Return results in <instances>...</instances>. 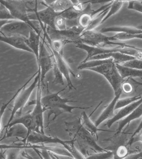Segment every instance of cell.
<instances>
[{
	"instance_id": "cell-1",
	"label": "cell",
	"mask_w": 142,
	"mask_h": 159,
	"mask_svg": "<svg viewBox=\"0 0 142 159\" xmlns=\"http://www.w3.org/2000/svg\"><path fill=\"white\" fill-rule=\"evenodd\" d=\"M65 131L72 137L75 142H77L81 150L80 152L85 159L90 154L89 150L95 153L107 151L99 146L95 138L84 127L81 122V116L74 121H65Z\"/></svg>"
},
{
	"instance_id": "cell-2",
	"label": "cell",
	"mask_w": 142,
	"mask_h": 159,
	"mask_svg": "<svg viewBox=\"0 0 142 159\" xmlns=\"http://www.w3.org/2000/svg\"><path fill=\"white\" fill-rule=\"evenodd\" d=\"M66 86L58 92L48 94L46 96L42 98L41 102L45 111L49 110L48 114V124L51 116H53L51 121H54L60 115L65 113H72V111L75 109H89L91 107H81L79 106H73L68 105L69 102H76L77 101L70 100L73 97L68 98H63L59 95L60 92L65 90Z\"/></svg>"
},
{
	"instance_id": "cell-3",
	"label": "cell",
	"mask_w": 142,
	"mask_h": 159,
	"mask_svg": "<svg viewBox=\"0 0 142 159\" xmlns=\"http://www.w3.org/2000/svg\"><path fill=\"white\" fill-rule=\"evenodd\" d=\"M21 141L22 143L31 144H56L61 145L72 155L74 158L85 159L81 152L75 147V141L73 139L69 141L63 140L56 136H47L45 134L32 131Z\"/></svg>"
},
{
	"instance_id": "cell-4",
	"label": "cell",
	"mask_w": 142,
	"mask_h": 159,
	"mask_svg": "<svg viewBox=\"0 0 142 159\" xmlns=\"http://www.w3.org/2000/svg\"><path fill=\"white\" fill-rule=\"evenodd\" d=\"M89 70L96 72L104 76L112 88L114 95L122 93L121 86L125 81L119 74L116 63L112 58L106 59L105 62L100 66L89 69Z\"/></svg>"
},
{
	"instance_id": "cell-5",
	"label": "cell",
	"mask_w": 142,
	"mask_h": 159,
	"mask_svg": "<svg viewBox=\"0 0 142 159\" xmlns=\"http://www.w3.org/2000/svg\"><path fill=\"white\" fill-rule=\"evenodd\" d=\"M0 4L7 9L15 20L23 21L27 23L35 32L41 34L39 29L29 18V9L26 0H0Z\"/></svg>"
},
{
	"instance_id": "cell-6",
	"label": "cell",
	"mask_w": 142,
	"mask_h": 159,
	"mask_svg": "<svg viewBox=\"0 0 142 159\" xmlns=\"http://www.w3.org/2000/svg\"><path fill=\"white\" fill-rule=\"evenodd\" d=\"M37 71L38 72L35 77L33 83L27 88L26 86L24 87L15 98L14 103L9 119L7 124L5 125L3 129H4L13 120L15 115L17 114L19 116H20L22 114V111L26 107V105L28 102L34 90L37 87L39 80L41 79V70L38 69Z\"/></svg>"
},
{
	"instance_id": "cell-7",
	"label": "cell",
	"mask_w": 142,
	"mask_h": 159,
	"mask_svg": "<svg viewBox=\"0 0 142 159\" xmlns=\"http://www.w3.org/2000/svg\"><path fill=\"white\" fill-rule=\"evenodd\" d=\"M85 30L79 26H74L65 30H58L47 27L46 31L51 40H61L66 44H75L81 43V33Z\"/></svg>"
},
{
	"instance_id": "cell-8",
	"label": "cell",
	"mask_w": 142,
	"mask_h": 159,
	"mask_svg": "<svg viewBox=\"0 0 142 159\" xmlns=\"http://www.w3.org/2000/svg\"><path fill=\"white\" fill-rule=\"evenodd\" d=\"M75 46L77 48L84 50L87 53L86 58L81 63H84L90 61L94 56L103 54L110 53V52H120L123 53L132 55L135 56V57H137L139 53V51L134 49L125 47L106 48L105 47H95V46H90L82 43L76 44L75 45Z\"/></svg>"
},
{
	"instance_id": "cell-9",
	"label": "cell",
	"mask_w": 142,
	"mask_h": 159,
	"mask_svg": "<svg viewBox=\"0 0 142 159\" xmlns=\"http://www.w3.org/2000/svg\"><path fill=\"white\" fill-rule=\"evenodd\" d=\"M41 11H37V5L35 9H29V18L31 21H41L47 27L55 29V22L56 17L61 12H56L50 6Z\"/></svg>"
},
{
	"instance_id": "cell-10",
	"label": "cell",
	"mask_w": 142,
	"mask_h": 159,
	"mask_svg": "<svg viewBox=\"0 0 142 159\" xmlns=\"http://www.w3.org/2000/svg\"><path fill=\"white\" fill-rule=\"evenodd\" d=\"M81 43L95 46L104 47L106 45H115V42L100 32L95 30H85L81 33Z\"/></svg>"
},
{
	"instance_id": "cell-11",
	"label": "cell",
	"mask_w": 142,
	"mask_h": 159,
	"mask_svg": "<svg viewBox=\"0 0 142 159\" xmlns=\"http://www.w3.org/2000/svg\"><path fill=\"white\" fill-rule=\"evenodd\" d=\"M39 69L41 70V84H44V81L46 75L51 69H52L53 60L52 54L47 50V48L45 43V39L41 41L40 46L39 54L37 61Z\"/></svg>"
},
{
	"instance_id": "cell-12",
	"label": "cell",
	"mask_w": 142,
	"mask_h": 159,
	"mask_svg": "<svg viewBox=\"0 0 142 159\" xmlns=\"http://www.w3.org/2000/svg\"><path fill=\"white\" fill-rule=\"evenodd\" d=\"M41 84L40 79L37 84L36 99L33 102V104L35 105V107L32 112H31V114L36 126L37 132L45 134L43 113L46 111L43 108L41 102L42 97Z\"/></svg>"
},
{
	"instance_id": "cell-13",
	"label": "cell",
	"mask_w": 142,
	"mask_h": 159,
	"mask_svg": "<svg viewBox=\"0 0 142 159\" xmlns=\"http://www.w3.org/2000/svg\"><path fill=\"white\" fill-rule=\"evenodd\" d=\"M45 43L48 48L50 50V52L53 56L55 61L57 64L59 69L60 70L61 73L62 74L64 77H65L67 83V87L69 88V91L75 89L76 90L75 86L73 84L72 81L71 79L70 75H71L74 77H76L75 72L69 66L68 64L67 63L66 60L64 58L63 55L59 53L57 51H55L52 48L50 47L47 44V42L45 41Z\"/></svg>"
},
{
	"instance_id": "cell-14",
	"label": "cell",
	"mask_w": 142,
	"mask_h": 159,
	"mask_svg": "<svg viewBox=\"0 0 142 159\" xmlns=\"http://www.w3.org/2000/svg\"><path fill=\"white\" fill-rule=\"evenodd\" d=\"M32 30L27 23L18 20H12L6 24L0 32L7 35H19L27 38Z\"/></svg>"
},
{
	"instance_id": "cell-15",
	"label": "cell",
	"mask_w": 142,
	"mask_h": 159,
	"mask_svg": "<svg viewBox=\"0 0 142 159\" xmlns=\"http://www.w3.org/2000/svg\"><path fill=\"white\" fill-rule=\"evenodd\" d=\"M26 37L19 35H7L0 32V41L5 43L15 48L32 53L25 42Z\"/></svg>"
},
{
	"instance_id": "cell-16",
	"label": "cell",
	"mask_w": 142,
	"mask_h": 159,
	"mask_svg": "<svg viewBox=\"0 0 142 159\" xmlns=\"http://www.w3.org/2000/svg\"><path fill=\"white\" fill-rule=\"evenodd\" d=\"M16 125H21L26 128L27 130V136L31 131H37L36 125L31 116V112H27L22 116L20 115L17 118L15 119H13L4 129L6 131L7 129Z\"/></svg>"
},
{
	"instance_id": "cell-17",
	"label": "cell",
	"mask_w": 142,
	"mask_h": 159,
	"mask_svg": "<svg viewBox=\"0 0 142 159\" xmlns=\"http://www.w3.org/2000/svg\"><path fill=\"white\" fill-rule=\"evenodd\" d=\"M141 102L142 98L129 106L120 109V111L116 114L114 115L112 118L108 120L105 124V126L108 128H110L115 123L123 120L129 116Z\"/></svg>"
},
{
	"instance_id": "cell-18",
	"label": "cell",
	"mask_w": 142,
	"mask_h": 159,
	"mask_svg": "<svg viewBox=\"0 0 142 159\" xmlns=\"http://www.w3.org/2000/svg\"><path fill=\"white\" fill-rule=\"evenodd\" d=\"M102 101L100 102V103L95 107V110L91 112L90 116H88L85 111H83L81 115V122H82L84 127L97 140H98L99 139V136H98V133L99 131H109L108 130L98 128L97 126H95V123L93 122L92 120L90 119L91 116L95 112V111L99 108V106L102 104Z\"/></svg>"
},
{
	"instance_id": "cell-19",
	"label": "cell",
	"mask_w": 142,
	"mask_h": 159,
	"mask_svg": "<svg viewBox=\"0 0 142 159\" xmlns=\"http://www.w3.org/2000/svg\"><path fill=\"white\" fill-rule=\"evenodd\" d=\"M109 58H113L115 63L121 65L124 62L136 58V57L128 54L120 52H115L98 55L92 57L90 60L105 59Z\"/></svg>"
},
{
	"instance_id": "cell-20",
	"label": "cell",
	"mask_w": 142,
	"mask_h": 159,
	"mask_svg": "<svg viewBox=\"0 0 142 159\" xmlns=\"http://www.w3.org/2000/svg\"><path fill=\"white\" fill-rule=\"evenodd\" d=\"M122 93L115 95V97L110 103L106 106L101 114L95 121V124L96 126H99L100 124L107 120L110 119L114 116V111L117 101L120 98Z\"/></svg>"
},
{
	"instance_id": "cell-21",
	"label": "cell",
	"mask_w": 142,
	"mask_h": 159,
	"mask_svg": "<svg viewBox=\"0 0 142 159\" xmlns=\"http://www.w3.org/2000/svg\"><path fill=\"white\" fill-rule=\"evenodd\" d=\"M41 34H37L33 30H31L27 38H26L25 42L32 54L36 56L37 62L38 60L40 43H41Z\"/></svg>"
},
{
	"instance_id": "cell-22",
	"label": "cell",
	"mask_w": 142,
	"mask_h": 159,
	"mask_svg": "<svg viewBox=\"0 0 142 159\" xmlns=\"http://www.w3.org/2000/svg\"><path fill=\"white\" fill-rule=\"evenodd\" d=\"M142 116V102L127 117L120 120L116 130L115 134L120 133L124 128L129 125L131 121L138 119Z\"/></svg>"
},
{
	"instance_id": "cell-23",
	"label": "cell",
	"mask_w": 142,
	"mask_h": 159,
	"mask_svg": "<svg viewBox=\"0 0 142 159\" xmlns=\"http://www.w3.org/2000/svg\"><path fill=\"white\" fill-rule=\"evenodd\" d=\"M100 32L102 33H109V32H124L130 34H142V30L138 27H130V26H113L109 27H105L102 29Z\"/></svg>"
},
{
	"instance_id": "cell-24",
	"label": "cell",
	"mask_w": 142,
	"mask_h": 159,
	"mask_svg": "<svg viewBox=\"0 0 142 159\" xmlns=\"http://www.w3.org/2000/svg\"><path fill=\"white\" fill-rule=\"evenodd\" d=\"M116 66L120 76L124 79L126 78L142 77V70L126 67L119 64H116Z\"/></svg>"
},
{
	"instance_id": "cell-25",
	"label": "cell",
	"mask_w": 142,
	"mask_h": 159,
	"mask_svg": "<svg viewBox=\"0 0 142 159\" xmlns=\"http://www.w3.org/2000/svg\"><path fill=\"white\" fill-rule=\"evenodd\" d=\"M110 7V6H109L94 16L88 27L85 30H95L97 27L101 25L102 22L107 13Z\"/></svg>"
},
{
	"instance_id": "cell-26",
	"label": "cell",
	"mask_w": 142,
	"mask_h": 159,
	"mask_svg": "<svg viewBox=\"0 0 142 159\" xmlns=\"http://www.w3.org/2000/svg\"><path fill=\"white\" fill-rule=\"evenodd\" d=\"M47 6L56 12H61L72 7L73 5L70 0H56L53 3Z\"/></svg>"
},
{
	"instance_id": "cell-27",
	"label": "cell",
	"mask_w": 142,
	"mask_h": 159,
	"mask_svg": "<svg viewBox=\"0 0 142 159\" xmlns=\"http://www.w3.org/2000/svg\"><path fill=\"white\" fill-rule=\"evenodd\" d=\"M35 77V75H33L32 76L31 78H30V79L28 81H27V82H26V83H25L22 86V87L20 88L17 90V92H16V93L13 95V96H12V98H11V99H10L9 101L8 102H6V103H4L2 105L1 108H0V132H1V129H2V117H3L4 114L5 113V111H6L7 106H8V105L10 104V103H11L13 100H15V98H16V96H17V94H18L21 91V90H22L24 87H26V86L29 83L31 80L33 79Z\"/></svg>"
},
{
	"instance_id": "cell-28",
	"label": "cell",
	"mask_w": 142,
	"mask_h": 159,
	"mask_svg": "<svg viewBox=\"0 0 142 159\" xmlns=\"http://www.w3.org/2000/svg\"><path fill=\"white\" fill-rule=\"evenodd\" d=\"M142 98L141 95H138L132 97H127L122 99L119 98L117 101L115 105V110L120 109L125 106H129L134 102H136L138 100Z\"/></svg>"
},
{
	"instance_id": "cell-29",
	"label": "cell",
	"mask_w": 142,
	"mask_h": 159,
	"mask_svg": "<svg viewBox=\"0 0 142 159\" xmlns=\"http://www.w3.org/2000/svg\"><path fill=\"white\" fill-rule=\"evenodd\" d=\"M110 39L112 41L115 40L120 41H128L134 39H142V34H130L124 32L117 33L114 35L110 37Z\"/></svg>"
},
{
	"instance_id": "cell-30",
	"label": "cell",
	"mask_w": 142,
	"mask_h": 159,
	"mask_svg": "<svg viewBox=\"0 0 142 159\" xmlns=\"http://www.w3.org/2000/svg\"><path fill=\"white\" fill-rule=\"evenodd\" d=\"M53 60V71L54 79L53 83L55 84L65 85V82L64 81V76L61 73L60 70L59 69L56 61L54 58L53 56L52 55Z\"/></svg>"
},
{
	"instance_id": "cell-31",
	"label": "cell",
	"mask_w": 142,
	"mask_h": 159,
	"mask_svg": "<svg viewBox=\"0 0 142 159\" xmlns=\"http://www.w3.org/2000/svg\"><path fill=\"white\" fill-rule=\"evenodd\" d=\"M123 4H124V2H121V1H114V2H112L109 11L102 22V24L105 22L107 20L109 19L110 17L117 13L121 8Z\"/></svg>"
},
{
	"instance_id": "cell-32",
	"label": "cell",
	"mask_w": 142,
	"mask_h": 159,
	"mask_svg": "<svg viewBox=\"0 0 142 159\" xmlns=\"http://www.w3.org/2000/svg\"><path fill=\"white\" fill-rule=\"evenodd\" d=\"M82 12L83 11H77L72 6L68 9L61 12V15L66 20H75L78 18Z\"/></svg>"
},
{
	"instance_id": "cell-33",
	"label": "cell",
	"mask_w": 142,
	"mask_h": 159,
	"mask_svg": "<svg viewBox=\"0 0 142 159\" xmlns=\"http://www.w3.org/2000/svg\"><path fill=\"white\" fill-rule=\"evenodd\" d=\"M114 158V152L107 151L104 152L94 153L89 155L86 159H112Z\"/></svg>"
},
{
	"instance_id": "cell-34",
	"label": "cell",
	"mask_w": 142,
	"mask_h": 159,
	"mask_svg": "<svg viewBox=\"0 0 142 159\" xmlns=\"http://www.w3.org/2000/svg\"><path fill=\"white\" fill-rule=\"evenodd\" d=\"M121 65L137 70H142V59L135 58L124 62Z\"/></svg>"
},
{
	"instance_id": "cell-35",
	"label": "cell",
	"mask_w": 142,
	"mask_h": 159,
	"mask_svg": "<svg viewBox=\"0 0 142 159\" xmlns=\"http://www.w3.org/2000/svg\"><path fill=\"white\" fill-rule=\"evenodd\" d=\"M15 20L11 16L7 9L3 5L0 4V20Z\"/></svg>"
},
{
	"instance_id": "cell-36",
	"label": "cell",
	"mask_w": 142,
	"mask_h": 159,
	"mask_svg": "<svg viewBox=\"0 0 142 159\" xmlns=\"http://www.w3.org/2000/svg\"><path fill=\"white\" fill-rule=\"evenodd\" d=\"M128 2V9L134 10L142 13V0H134Z\"/></svg>"
},
{
	"instance_id": "cell-37",
	"label": "cell",
	"mask_w": 142,
	"mask_h": 159,
	"mask_svg": "<svg viewBox=\"0 0 142 159\" xmlns=\"http://www.w3.org/2000/svg\"><path fill=\"white\" fill-rule=\"evenodd\" d=\"M61 13L57 16L55 19V29L63 30L67 28L66 23V20L61 16Z\"/></svg>"
},
{
	"instance_id": "cell-38",
	"label": "cell",
	"mask_w": 142,
	"mask_h": 159,
	"mask_svg": "<svg viewBox=\"0 0 142 159\" xmlns=\"http://www.w3.org/2000/svg\"><path fill=\"white\" fill-rule=\"evenodd\" d=\"M128 153H129V150L126 146H120L117 149L115 154H114V156L115 155L117 158H125L127 156Z\"/></svg>"
},
{
	"instance_id": "cell-39",
	"label": "cell",
	"mask_w": 142,
	"mask_h": 159,
	"mask_svg": "<svg viewBox=\"0 0 142 159\" xmlns=\"http://www.w3.org/2000/svg\"><path fill=\"white\" fill-rule=\"evenodd\" d=\"M134 1V0H89V1H86L85 2H82L83 4H87L88 3H90L91 4H100L109 3L114 2V1H121V2H130V1Z\"/></svg>"
},
{
	"instance_id": "cell-40",
	"label": "cell",
	"mask_w": 142,
	"mask_h": 159,
	"mask_svg": "<svg viewBox=\"0 0 142 159\" xmlns=\"http://www.w3.org/2000/svg\"><path fill=\"white\" fill-rule=\"evenodd\" d=\"M122 91L124 93L129 94L131 93L133 91L132 85L129 82H125L122 84L121 86Z\"/></svg>"
},
{
	"instance_id": "cell-41",
	"label": "cell",
	"mask_w": 142,
	"mask_h": 159,
	"mask_svg": "<svg viewBox=\"0 0 142 159\" xmlns=\"http://www.w3.org/2000/svg\"><path fill=\"white\" fill-rule=\"evenodd\" d=\"M137 142H140L142 143V134L139 136H135L132 139H130L128 144L129 145H131L133 143Z\"/></svg>"
},
{
	"instance_id": "cell-42",
	"label": "cell",
	"mask_w": 142,
	"mask_h": 159,
	"mask_svg": "<svg viewBox=\"0 0 142 159\" xmlns=\"http://www.w3.org/2000/svg\"><path fill=\"white\" fill-rule=\"evenodd\" d=\"M125 158L129 159H141L142 158V152L133 154L130 155H128Z\"/></svg>"
},
{
	"instance_id": "cell-43",
	"label": "cell",
	"mask_w": 142,
	"mask_h": 159,
	"mask_svg": "<svg viewBox=\"0 0 142 159\" xmlns=\"http://www.w3.org/2000/svg\"><path fill=\"white\" fill-rule=\"evenodd\" d=\"M142 130V119L141 121L139 124V126H138L137 128L136 129H135V131H134V134H133L132 136L131 139H132L134 136H136Z\"/></svg>"
},
{
	"instance_id": "cell-44",
	"label": "cell",
	"mask_w": 142,
	"mask_h": 159,
	"mask_svg": "<svg viewBox=\"0 0 142 159\" xmlns=\"http://www.w3.org/2000/svg\"><path fill=\"white\" fill-rule=\"evenodd\" d=\"M122 46L123 47L130 48L134 49L136 50V51H140V52H142V48H140L137 47L136 46H132V45L124 43H123Z\"/></svg>"
},
{
	"instance_id": "cell-45",
	"label": "cell",
	"mask_w": 142,
	"mask_h": 159,
	"mask_svg": "<svg viewBox=\"0 0 142 159\" xmlns=\"http://www.w3.org/2000/svg\"><path fill=\"white\" fill-rule=\"evenodd\" d=\"M42 1H43V2H42V3H41L42 5H44V6H45V5L49 6V5L53 3L56 0H42Z\"/></svg>"
},
{
	"instance_id": "cell-46",
	"label": "cell",
	"mask_w": 142,
	"mask_h": 159,
	"mask_svg": "<svg viewBox=\"0 0 142 159\" xmlns=\"http://www.w3.org/2000/svg\"><path fill=\"white\" fill-rule=\"evenodd\" d=\"M21 155L22 158H32V157L28 154L26 151H23L22 152H20V155Z\"/></svg>"
},
{
	"instance_id": "cell-47",
	"label": "cell",
	"mask_w": 142,
	"mask_h": 159,
	"mask_svg": "<svg viewBox=\"0 0 142 159\" xmlns=\"http://www.w3.org/2000/svg\"><path fill=\"white\" fill-rule=\"evenodd\" d=\"M10 21L8 20H0V30L6 24L8 23Z\"/></svg>"
},
{
	"instance_id": "cell-48",
	"label": "cell",
	"mask_w": 142,
	"mask_h": 159,
	"mask_svg": "<svg viewBox=\"0 0 142 159\" xmlns=\"http://www.w3.org/2000/svg\"><path fill=\"white\" fill-rule=\"evenodd\" d=\"M70 1L72 3L73 6H76V5L79 4L80 2L79 0H70Z\"/></svg>"
},
{
	"instance_id": "cell-49",
	"label": "cell",
	"mask_w": 142,
	"mask_h": 159,
	"mask_svg": "<svg viewBox=\"0 0 142 159\" xmlns=\"http://www.w3.org/2000/svg\"><path fill=\"white\" fill-rule=\"evenodd\" d=\"M132 80V81H133L134 84H137L138 85H140V86H142V82H139V81H138L135 80L133 78H130Z\"/></svg>"
},
{
	"instance_id": "cell-50",
	"label": "cell",
	"mask_w": 142,
	"mask_h": 159,
	"mask_svg": "<svg viewBox=\"0 0 142 159\" xmlns=\"http://www.w3.org/2000/svg\"><path fill=\"white\" fill-rule=\"evenodd\" d=\"M138 28H139V29H141L142 30V25H140L139 26V27H138Z\"/></svg>"
},
{
	"instance_id": "cell-51",
	"label": "cell",
	"mask_w": 142,
	"mask_h": 159,
	"mask_svg": "<svg viewBox=\"0 0 142 159\" xmlns=\"http://www.w3.org/2000/svg\"></svg>"
}]
</instances>
